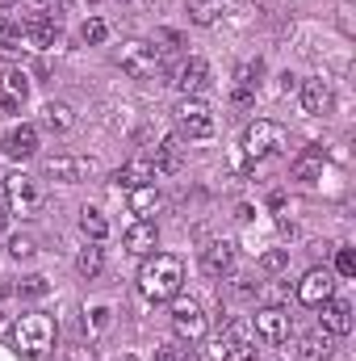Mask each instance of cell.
Masks as SVG:
<instances>
[{
	"label": "cell",
	"instance_id": "obj_6",
	"mask_svg": "<svg viewBox=\"0 0 356 361\" xmlns=\"http://www.w3.org/2000/svg\"><path fill=\"white\" fill-rule=\"evenodd\" d=\"M4 206L17 210V214H34L42 206V185L25 173H8L4 177Z\"/></svg>",
	"mask_w": 356,
	"mask_h": 361
},
{
	"label": "cell",
	"instance_id": "obj_32",
	"mask_svg": "<svg viewBox=\"0 0 356 361\" xmlns=\"http://www.w3.org/2000/svg\"><path fill=\"white\" fill-rule=\"evenodd\" d=\"M8 252H13L17 261H30V257H34L38 248H34V240H30V235H13V244H8Z\"/></svg>",
	"mask_w": 356,
	"mask_h": 361
},
{
	"label": "cell",
	"instance_id": "obj_18",
	"mask_svg": "<svg viewBox=\"0 0 356 361\" xmlns=\"http://www.w3.org/2000/svg\"><path fill=\"white\" fill-rule=\"evenodd\" d=\"M205 85H210V63L193 55V59H189V63H184V68L177 72V89L184 92V97H197V92L205 89Z\"/></svg>",
	"mask_w": 356,
	"mask_h": 361
},
{
	"label": "cell",
	"instance_id": "obj_39",
	"mask_svg": "<svg viewBox=\"0 0 356 361\" xmlns=\"http://www.w3.org/2000/svg\"><path fill=\"white\" fill-rule=\"evenodd\" d=\"M4 227H8V206L0 202V231H4Z\"/></svg>",
	"mask_w": 356,
	"mask_h": 361
},
{
	"label": "cell",
	"instance_id": "obj_7",
	"mask_svg": "<svg viewBox=\"0 0 356 361\" xmlns=\"http://www.w3.org/2000/svg\"><path fill=\"white\" fill-rule=\"evenodd\" d=\"M172 328H177L180 341H201L205 336V315H201V302H193V298H172Z\"/></svg>",
	"mask_w": 356,
	"mask_h": 361
},
{
	"label": "cell",
	"instance_id": "obj_35",
	"mask_svg": "<svg viewBox=\"0 0 356 361\" xmlns=\"http://www.w3.org/2000/svg\"><path fill=\"white\" fill-rule=\"evenodd\" d=\"M89 315H92V332H105V328H109V315H113V311H109V307H92Z\"/></svg>",
	"mask_w": 356,
	"mask_h": 361
},
{
	"label": "cell",
	"instance_id": "obj_37",
	"mask_svg": "<svg viewBox=\"0 0 356 361\" xmlns=\"http://www.w3.org/2000/svg\"><path fill=\"white\" fill-rule=\"evenodd\" d=\"M96 357V353H92L89 345H72V349H68V361H92Z\"/></svg>",
	"mask_w": 356,
	"mask_h": 361
},
{
	"label": "cell",
	"instance_id": "obj_4",
	"mask_svg": "<svg viewBox=\"0 0 356 361\" xmlns=\"http://www.w3.org/2000/svg\"><path fill=\"white\" fill-rule=\"evenodd\" d=\"M117 63H122V72L130 80H160L164 76V55L151 42H139V38L117 51Z\"/></svg>",
	"mask_w": 356,
	"mask_h": 361
},
{
	"label": "cell",
	"instance_id": "obj_20",
	"mask_svg": "<svg viewBox=\"0 0 356 361\" xmlns=\"http://www.w3.org/2000/svg\"><path fill=\"white\" fill-rule=\"evenodd\" d=\"M298 361H331V336L319 328V332H306L298 341Z\"/></svg>",
	"mask_w": 356,
	"mask_h": 361
},
{
	"label": "cell",
	"instance_id": "obj_33",
	"mask_svg": "<svg viewBox=\"0 0 356 361\" xmlns=\"http://www.w3.org/2000/svg\"><path fill=\"white\" fill-rule=\"evenodd\" d=\"M17 290H21V294H25V298H42V294H46V290H51V286H46V277H25V281H21V286H17Z\"/></svg>",
	"mask_w": 356,
	"mask_h": 361
},
{
	"label": "cell",
	"instance_id": "obj_12",
	"mask_svg": "<svg viewBox=\"0 0 356 361\" xmlns=\"http://www.w3.org/2000/svg\"><path fill=\"white\" fill-rule=\"evenodd\" d=\"M30 97V76L25 72H4L0 76V114H17Z\"/></svg>",
	"mask_w": 356,
	"mask_h": 361
},
{
	"label": "cell",
	"instance_id": "obj_2",
	"mask_svg": "<svg viewBox=\"0 0 356 361\" xmlns=\"http://www.w3.org/2000/svg\"><path fill=\"white\" fill-rule=\"evenodd\" d=\"M13 345L25 353L30 361H42L51 349H55V319L34 311V315H21L13 324Z\"/></svg>",
	"mask_w": 356,
	"mask_h": 361
},
{
	"label": "cell",
	"instance_id": "obj_24",
	"mask_svg": "<svg viewBox=\"0 0 356 361\" xmlns=\"http://www.w3.org/2000/svg\"><path fill=\"white\" fill-rule=\"evenodd\" d=\"M222 8H227V0H189V17L197 25H214Z\"/></svg>",
	"mask_w": 356,
	"mask_h": 361
},
{
	"label": "cell",
	"instance_id": "obj_11",
	"mask_svg": "<svg viewBox=\"0 0 356 361\" xmlns=\"http://www.w3.org/2000/svg\"><path fill=\"white\" fill-rule=\"evenodd\" d=\"M256 336H260L265 345H281V341L289 336V315H285L281 307H260V311H256Z\"/></svg>",
	"mask_w": 356,
	"mask_h": 361
},
{
	"label": "cell",
	"instance_id": "obj_29",
	"mask_svg": "<svg viewBox=\"0 0 356 361\" xmlns=\"http://www.w3.org/2000/svg\"><path fill=\"white\" fill-rule=\"evenodd\" d=\"M80 38H84L89 47H96V42H105V38H109V25H105L101 17H89V21L80 25Z\"/></svg>",
	"mask_w": 356,
	"mask_h": 361
},
{
	"label": "cell",
	"instance_id": "obj_21",
	"mask_svg": "<svg viewBox=\"0 0 356 361\" xmlns=\"http://www.w3.org/2000/svg\"><path fill=\"white\" fill-rule=\"evenodd\" d=\"M293 177L298 180H319L323 177V147L314 143V147H306L298 160H293Z\"/></svg>",
	"mask_w": 356,
	"mask_h": 361
},
{
	"label": "cell",
	"instance_id": "obj_34",
	"mask_svg": "<svg viewBox=\"0 0 356 361\" xmlns=\"http://www.w3.org/2000/svg\"><path fill=\"white\" fill-rule=\"evenodd\" d=\"M155 361H197L189 349H180V345H164L160 353H155Z\"/></svg>",
	"mask_w": 356,
	"mask_h": 361
},
{
	"label": "cell",
	"instance_id": "obj_19",
	"mask_svg": "<svg viewBox=\"0 0 356 361\" xmlns=\"http://www.w3.org/2000/svg\"><path fill=\"white\" fill-rule=\"evenodd\" d=\"M155 164L151 160H130V164H122L117 173H113V180L122 185V189H139V185H155Z\"/></svg>",
	"mask_w": 356,
	"mask_h": 361
},
{
	"label": "cell",
	"instance_id": "obj_5",
	"mask_svg": "<svg viewBox=\"0 0 356 361\" xmlns=\"http://www.w3.org/2000/svg\"><path fill=\"white\" fill-rule=\"evenodd\" d=\"M172 118H177V130L184 139H210V135H214V114H210V105L197 101V97H184L177 109H172Z\"/></svg>",
	"mask_w": 356,
	"mask_h": 361
},
{
	"label": "cell",
	"instance_id": "obj_22",
	"mask_svg": "<svg viewBox=\"0 0 356 361\" xmlns=\"http://www.w3.org/2000/svg\"><path fill=\"white\" fill-rule=\"evenodd\" d=\"M126 193H130V214L147 219V214L160 210V189L155 185H139V189H126Z\"/></svg>",
	"mask_w": 356,
	"mask_h": 361
},
{
	"label": "cell",
	"instance_id": "obj_43",
	"mask_svg": "<svg viewBox=\"0 0 356 361\" xmlns=\"http://www.w3.org/2000/svg\"><path fill=\"white\" fill-rule=\"evenodd\" d=\"M0 25H4V13H0Z\"/></svg>",
	"mask_w": 356,
	"mask_h": 361
},
{
	"label": "cell",
	"instance_id": "obj_3",
	"mask_svg": "<svg viewBox=\"0 0 356 361\" xmlns=\"http://www.w3.org/2000/svg\"><path fill=\"white\" fill-rule=\"evenodd\" d=\"M289 147V135L285 126L268 122V118H256L248 130H243V156L248 160H268V156H281Z\"/></svg>",
	"mask_w": 356,
	"mask_h": 361
},
{
	"label": "cell",
	"instance_id": "obj_10",
	"mask_svg": "<svg viewBox=\"0 0 356 361\" xmlns=\"http://www.w3.org/2000/svg\"><path fill=\"white\" fill-rule=\"evenodd\" d=\"M122 244H126V252H130V257H151V252H155V244H160V227H155L151 219H134V223L126 227Z\"/></svg>",
	"mask_w": 356,
	"mask_h": 361
},
{
	"label": "cell",
	"instance_id": "obj_31",
	"mask_svg": "<svg viewBox=\"0 0 356 361\" xmlns=\"http://www.w3.org/2000/svg\"><path fill=\"white\" fill-rule=\"evenodd\" d=\"M336 273H340V277H356V252L352 248H336Z\"/></svg>",
	"mask_w": 356,
	"mask_h": 361
},
{
	"label": "cell",
	"instance_id": "obj_16",
	"mask_svg": "<svg viewBox=\"0 0 356 361\" xmlns=\"http://www.w3.org/2000/svg\"><path fill=\"white\" fill-rule=\"evenodd\" d=\"M34 152H38V130L34 126H13L4 135V156L8 160H30Z\"/></svg>",
	"mask_w": 356,
	"mask_h": 361
},
{
	"label": "cell",
	"instance_id": "obj_15",
	"mask_svg": "<svg viewBox=\"0 0 356 361\" xmlns=\"http://www.w3.org/2000/svg\"><path fill=\"white\" fill-rule=\"evenodd\" d=\"M256 341L248 336V332H239V328H231L227 332V341H218V357L222 361H256Z\"/></svg>",
	"mask_w": 356,
	"mask_h": 361
},
{
	"label": "cell",
	"instance_id": "obj_36",
	"mask_svg": "<svg viewBox=\"0 0 356 361\" xmlns=\"http://www.w3.org/2000/svg\"><path fill=\"white\" fill-rule=\"evenodd\" d=\"M155 42H168V51H177V47H184V34H177V30H155Z\"/></svg>",
	"mask_w": 356,
	"mask_h": 361
},
{
	"label": "cell",
	"instance_id": "obj_13",
	"mask_svg": "<svg viewBox=\"0 0 356 361\" xmlns=\"http://www.w3.org/2000/svg\"><path fill=\"white\" fill-rule=\"evenodd\" d=\"M323 332L327 336H348L352 332V302L348 298H327L323 302Z\"/></svg>",
	"mask_w": 356,
	"mask_h": 361
},
{
	"label": "cell",
	"instance_id": "obj_25",
	"mask_svg": "<svg viewBox=\"0 0 356 361\" xmlns=\"http://www.w3.org/2000/svg\"><path fill=\"white\" fill-rule=\"evenodd\" d=\"M42 122L51 126V130H72V105H63V101H51L46 109H42Z\"/></svg>",
	"mask_w": 356,
	"mask_h": 361
},
{
	"label": "cell",
	"instance_id": "obj_27",
	"mask_svg": "<svg viewBox=\"0 0 356 361\" xmlns=\"http://www.w3.org/2000/svg\"><path fill=\"white\" fill-rule=\"evenodd\" d=\"M80 227H84V235H89L92 244H101V240L109 235V219H105L101 210H92V206L80 214Z\"/></svg>",
	"mask_w": 356,
	"mask_h": 361
},
{
	"label": "cell",
	"instance_id": "obj_1",
	"mask_svg": "<svg viewBox=\"0 0 356 361\" xmlns=\"http://www.w3.org/2000/svg\"><path fill=\"white\" fill-rule=\"evenodd\" d=\"M184 286V261L172 252H151L143 257V269H139V294L151 298V302H172Z\"/></svg>",
	"mask_w": 356,
	"mask_h": 361
},
{
	"label": "cell",
	"instance_id": "obj_17",
	"mask_svg": "<svg viewBox=\"0 0 356 361\" xmlns=\"http://www.w3.org/2000/svg\"><path fill=\"white\" fill-rule=\"evenodd\" d=\"M331 101H336V92L327 80H306L302 85V109L310 114V118H323L327 109H331Z\"/></svg>",
	"mask_w": 356,
	"mask_h": 361
},
{
	"label": "cell",
	"instance_id": "obj_9",
	"mask_svg": "<svg viewBox=\"0 0 356 361\" xmlns=\"http://www.w3.org/2000/svg\"><path fill=\"white\" fill-rule=\"evenodd\" d=\"M327 298H336V273L331 269H310L298 281V302L302 307H323Z\"/></svg>",
	"mask_w": 356,
	"mask_h": 361
},
{
	"label": "cell",
	"instance_id": "obj_30",
	"mask_svg": "<svg viewBox=\"0 0 356 361\" xmlns=\"http://www.w3.org/2000/svg\"><path fill=\"white\" fill-rule=\"evenodd\" d=\"M285 265H289V252L285 248H272V252L260 257V273H281Z\"/></svg>",
	"mask_w": 356,
	"mask_h": 361
},
{
	"label": "cell",
	"instance_id": "obj_14",
	"mask_svg": "<svg viewBox=\"0 0 356 361\" xmlns=\"http://www.w3.org/2000/svg\"><path fill=\"white\" fill-rule=\"evenodd\" d=\"M201 269H205V277H227V273L235 269V244L231 240H214L201 252Z\"/></svg>",
	"mask_w": 356,
	"mask_h": 361
},
{
	"label": "cell",
	"instance_id": "obj_23",
	"mask_svg": "<svg viewBox=\"0 0 356 361\" xmlns=\"http://www.w3.org/2000/svg\"><path fill=\"white\" fill-rule=\"evenodd\" d=\"M151 164H155V173H177L180 169V143L177 139H160L151 147Z\"/></svg>",
	"mask_w": 356,
	"mask_h": 361
},
{
	"label": "cell",
	"instance_id": "obj_8",
	"mask_svg": "<svg viewBox=\"0 0 356 361\" xmlns=\"http://www.w3.org/2000/svg\"><path fill=\"white\" fill-rule=\"evenodd\" d=\"M92 169H96V164H92L89 156H72V152H59V156H46V160H42V173L51 180H63V185L92 177Z\"/></svg>",
	"mask_w": 356,
	"mask_h": 361
},
{
	"label": "cell",
	"instance_id": "obj_40",
	"mask_svg": "<svg viewBox=\"0 0 356 361\" xmlns=\"http://www.w3.org/2000/svg\"><path fill=\"white\" fill-rule=\"evenodd\" d=\"M68 4H72V0H51V8H55V13H59V8H68Z\"/></svg>",
	"mask_w": 356,
	"mask_h": 361
},
{
	"label": "cell",
	"instance_id": "obj_28",
	"mask_svg": "<svg viewBox=\"0 0 356 361\" xmlns=\"http://www.w3.org/2000/svg\"><path fill=\"white\" fill-rule=\"evenodd\" d=\"M76 269H80V277H96V273L105 269V252H101V248H96V244H89V248H84V252H80V257H76Z\"/></svg>",
	"mask_w": 356,
	"mask_h": 361
},
{
	"label": "cell",
	"instance_id": "obj_26",
	"mask_svg": "<svg viewBox=\"0 0 356 361\" xmlns=\"http://www.w3.org/2000/svg\"><path fill=\"white\" fill-rule=\"evenodd\" d=\"M25 51V34H21V25H0V55L4 59H17Z\"/></svg>",
	"mask_w": 356,
	"mask_h": 361
},
{
	"label": "cell",
	"instance_id": "obj_42",
	"mask_svg": "<svg viewBox=\"0 0 356 361\" xmlns=\"http://www.w3.org/2000/svg\"><path fill=\"white\" fill-rule=\"evenodd\" d=\"M122 361H139V357H122Z\"/></svg>",
	"mask_w": 356,
	"mask_h": 361
},
{
	"label": "cell",
	"instance_id": "obj_41",
	"mask_svg": "<svg viewBox=\"0 0 356 361\" xmlns=\"http://www.w3.org/2000/svg\"><path fill=\"white\" fill-rule=\"evenodd\" d=\"M8 4H13V0H0V8H8Z\"/></svg>",
	"mask_w": 356,
	"mask_h": 361
},
{
	"label": "cell",
	"instance_id": "obj_38",
	"mask_svg": "<svg viewBox=\"0 0 356 361\" xmlns=\"http://www.w3.org/2000/svg\"><path fill=\"white\" fill-rule=\"evenodd\" d=\"M0 341H13V319L8 315H0Z\"/></svg>",
	"mask_w": 356,
	"mask_h": 361
}]
</instances>
